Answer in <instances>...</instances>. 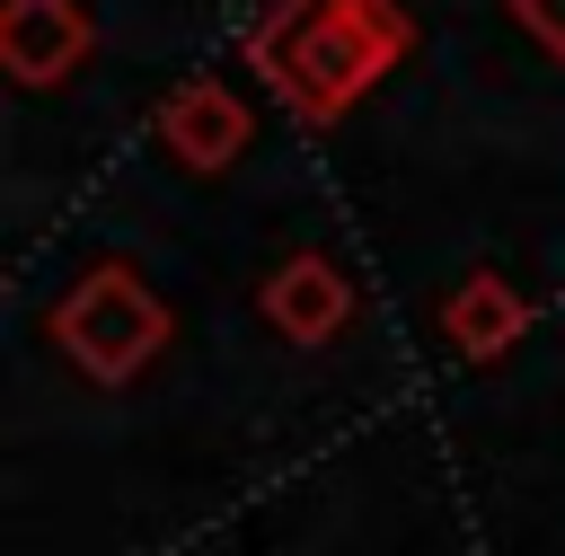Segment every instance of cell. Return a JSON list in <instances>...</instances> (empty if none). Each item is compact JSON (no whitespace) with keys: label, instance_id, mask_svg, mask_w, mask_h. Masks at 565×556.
Listing matches in <instances>:
<instances>
[{"label":"cell","instance_id":"1","mask_svg":"<svg viewBox=\"0 0 565 556\" xmlns=\"http://www.w3.org/2000/svg\"><path fill=\"white\" fill-rule=\"evenodd\" d=\"M238 44L300 124H335L415 44V18L397 0H265Z\"/></svg>","mask_w":565,"mask_h":556},{"label":"cell","instance_id":"2","mask_svg":"<svg viewBox=\"0 0 565 556\" xmlns=\"http://www.w3.org/2000/svg\"><path fill=\"white\" fill-rule=\"evenodd\" d=\"M53 344L88 371V379H106V388H124V379H141L159 353H168V300L132 274V265H88L62 300H53Z\"/></svg>","mask_w":565,"mask_h":556},{"label":"cell","instance_id":"3","mask_svg":"<svg viewBox=\"0 0 565 556\" xmlns=\"http://www.w3.org/2000/svg\"><path fill=\"white\" fill-rule=\"evenodd\" d=\"M88 44H97V26H88L79 0H9V9H0V62H9L18 88L71 79V71L88 62Z\"/></svg>","mask_w":565,"mask_h":556},{"label":"cell","instance_id":"4","mask_svg":"<svg viewBox=\"0 0 565 556\" xmlns=\"http://www.w3.org/2000/svg\"><path fill=\"white\" fill-rule=\"evenodd\" d=\"M159 141H168L194 177H221V168H238V150L256 141V124H247L238 88H221V79H185V88L159 97Z\"/></svg>","mask_w":565,"mask_h":556},{"label":"cell","instance_id":"5","mask_svg":"<svg viewBox=\"0 0 565 556\" xmlns=\"http://www.w3.org/2000/svg\"><path fill=\"white\" fill-rule=\"evenodd\" d=\"M256 309H265V327H282L291 344H327V335L353 318V282H344L327 256H282V265L265 274Z\"/></svg>","mask_w":565,"mask_h":556},{"label":"cell","instance_id":"6","mask_svg":"<svg viewBox=\"0 0 565 556\" xmlns=\"http://www.w3.org/2000/svg\"><path fill=\"white\" fill-rule=\"evenodd\" d=\"M441 335H450V353H468V362L512 353V344L530 335V300H521V282H503V274H468V282L441 300Z\"/></svg>","mask_w":565,"mask_h":556},{"label":"cell","instance_id":"7","mask_svg":"<svg viewBox=\"0 0 565 556\" xmlns=\"http://www.w3.org/2000/svg\"><path fill=\"white\" fill-rule=\"evenodd\" d=\"M512 9H521V26H530L556 62H565V0H512Z\"/></svg>","mask_w":565,"mask_h":556}]
</instances>
